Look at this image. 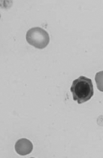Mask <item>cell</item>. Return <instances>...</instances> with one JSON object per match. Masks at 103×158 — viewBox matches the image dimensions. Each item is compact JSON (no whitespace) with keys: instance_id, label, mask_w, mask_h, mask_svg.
I'll return each instance as SVG.
<instances>
[{"instance_id":"obj_1","label":"cell","mask_w":103,"mask_h":158,"mask_svg":"<svg viewBox=\"0 0 103 158\" xmlns=\"http://www.w3.org/2000/svg\"><path fill=\"white\" fill-rule=\"evenodd\" d=\"M74 101L81 104L89 101L93 97L94 89L92 80L90 78L80 76L75 79L70 88Z\"/></svg>"},{"instance_id":"obj_2","label":"cell","mask_w":103,"mask_h":158,"mask_svg":"<svg viewBox=\"0 0 103 158\" xmlns=\"http://www.w3.org/2000/svg\"><path fill=\"white\" fill-rule=\"evenodd\" d=\"M26 40L30 45L39 49H44L49 44V34L40 27L30 29L26 34Z\"/></svg>"},{"instance_id":"obj_3","label":"cell","mask_w":103,"mask_h":158,"mask_svg":"<svg viewBox=\"0 0 103 158\" xmlns=\"http://www.w3.org/2000/svg\"><path fill=\"white\" fill-rule=\"evenodd\" d=\"M16 152L21 156L28 155L32 152L33 145L29 140L22 138L19 139L16 143L15 146Z\"/></svg>"},{"instance_id":"obj_4","label":"cell","mask_w":103,"mask_h":158,"mask_svg":"<svg viewBox=\"0 0 103 158\" xmlns=\"http://www.w3.org/2000/svg\"><path fill=\"white\" fill-rule=\"evenodd\" d=\"M95 80L97 83V87L100 91L103 92V71L97 73Z\"/></svg>"}]
</instances>
